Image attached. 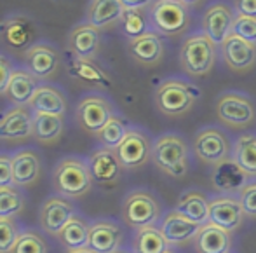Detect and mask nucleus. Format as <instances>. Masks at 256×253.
<instances>
[{
    "instance_id": "1",
    "label": "nucleus",
    "mask_w": 256,
    "mask_h": 253,
    "mask_svg": "<svg viewBox=\"0 0 256 253\" xmlns=\"http://www.w3.org/2000/svg\"><path fill=\"white\" fill-rule=\"evenodd\" d=\"M51 183L58 196H63L66 199L84 197L86 194L91 192L94 183L88 159L78 155H66L60 159L52 169Z\"/></svg>"
},
{
    "instance_id": "2",
    "label": "nucleus",
    "mask_w": 256,
    "mask_h": 253,
    "mask_svg": "<svg viewBox=\"0 0 256 253\" xmlns=\"http://www.w3.org/2000/svg\"><path fill=\"white\" fill-rule=\"evenodd\" d=\"M200 98V89L182 77H169L158 82L154 91L155 108L166 117H183Z\"/></svg>"
},
{
    "instance_id": "3",
    "label": "nucleus",
    "mask_w": 256,
    "mask_h": 253,
    "mask_svg": "<svg viewBox=\"0 0 256 253\" xmlns=\"http://www.w3.org/2000/svg\"><path fill=\"white\" fill-rule=\"evenodd\" d=\"M218 58V46L204 35L202 32H194L186 35L180 48V67L188 77H206L211 74Z\"/></svg>"
},
{
    "instance_id": "4",
    "label": "nucleus",
    "mask_w": 256,
    "mask_h": 253,
    "mask_svg": "<svg viewBox=\"0 0 256 253\" xmlns=\"http://www.w3.org/2000/svg\"><path fill=\"white\" fill-rule=\"evenodd\" d=\"M146 13L150 28L160 37L183 35L192 23V7L182 0H154Z\"/></svg>"
},
{
    "instance_id": "5",
    "label": "nucleus",
    "mask_w": 256,
    "mask_h": 253,
    "mask_svg": "<svg viewBox=\"0 0 256 253\" xmlns=\"http://www.w3.org/2000/svg\"><path fill=\"white\" fill-rule=\"evenodd\" d=\"M188 143L178 133H164L154 142V164L171 178H183L188 173Z\"/></svg>"
},
{
    "instance_id": "6",
    "label": "nucleus",
    "mask_w": 256,
    "mask_h": 253,
    "mask_svg": "<svg viewBox=\"0 0 256 253\" xmlns=\"http://www.w3.org/2000/svg\"><path fill=\"white\" fill-rule=\"evenodd\" d=\"M218 121L230 129H248L256 121V105L251 96L240 91H225L214 105Z\"/></svg>"
},
{
    "instance_id": "7",
    "label": "nucleus",
    "mask_w": 256,
    "mask_h": 253,
    "mask_svg": "<svg viewBox=\"0 0 256 253\" xmlns=\"http://www.w3.org/2000/svg\"><path fill=\"white\" fill-rule=\"evenodd\" d=\"M0 41L14 53H26L38 39V23L23 11H14L0 21Z\"/></svg>"
},
{
    "instance_id": "8",
    "label": "nucleus",
    "mask_w": 256,
    "mask_h": 253,
    "mask_svg": "<svg viewBox=\"0 0 256 253\" xmlns=\"http://www.w3.org/2000/svg\"><path fill=\"white\" fill-rule=\"evenodd\" d=\"M160 202L152 192L145 189L131 190L122 201L120 215L124 223L134 229H142L146 225H155L160 220Z\"/></svg>"
},
{
    "instance_id": "9",
    "label": "nucleus",
    "mask_w": 256,
    "mask_h": 253,
    "mask_svg": "<svg viewBox=\"0 0 256 253\" xmlns=\"http://www.w3.org/2000/svg\"><path fill=\"white\" fill-rule=\"evenodd\" d=\"M192 149L197 161L212 168L225 159L232 157L234 147L230 143L228 135L223 129L216 128V126H206L196 133Z\"/></svg>"
},
{
    "instance_id": "10",
    "label": "nucleus",
    "mask_w": 256,
    "mask_h": 253,
    "mask_svg": "<svg viewBox=\"0 0 256 253\" xmlns=\"http://www.w3.org/2000/svg\"><path fill=\"white\" fill-rule=\"evenodd\" d=\"M115 114L117 112L114 103L102 93H88L80 96L75 107V121L89 135H96Z\"/></svg>"
},
{
    "instance_id": "11",
    "label": "nucleus",
    "mask_w": 256,
    "mask_h": 253,
    "mask_svg": "<svg viewBox=\"0 0 256 253\" xmlns=\"http://www.w3.org/2000/svg\"><path fill=\"white\" fill-rule=\"evenodd\" d=\"M61 65V53L52 42L37 41L23 54V67L38 81H49L58 74Z\"/></svg>"
},
{
    "instance_id": "12",
    "label": "nucleus",
    "mask_w": 256,
    "mask_h": 253,
    "mask_svg": "<svg viewBox=\"0 0 256 253\" xmlns=\"http://www.w3.org/2000/svg\"><path fill=\"white\" fill-rule=\"evenodd\" d=\"M236 16V11L230 4L216 0L206 7L200 16V32L208 35L216 46H222L223 41L232 34Z\"/></svg>"
},
{
    "instance_id": "13",
    "label": "nucleus",
    "mask_w": 256,
    "mask_h": 253,
    "mask_svg": "<svg viewBox=\"0 0 256 253\" xmlns=\"http://www.w3.org/2000/svg\"><path fill=\"white\" fill-rule=\"evenodd\" d=\"M154 142L142 128H129L128 135L117 147V155L124 169H138L152 159Z\"/></svg>"
},
{
    "instance_id": "14",
    "label": "nucleus",
    "mask_w": 256,
    "mask_h": 253,
    "mask_svg": "<svg viewBox=\"0 0 256 253\" xmlns=\"http://www.w3.org/2000/svg\"><path fill=\"white\" fill-rule=\"evenodd\" d=\"M34 136V110L28 105H10L0 114V140L20 142Z\"/></svg>"
},
{
    "instance_id": "15",
    "label": "nucleus",
    "mask_w": 256,
    "mask_h": 253,
    "mask_svg": "<svg viewBox=\"0 0 256 253\" xmlns=\"http://www.w3.org/2000/svg\"><path fill=\"white\" fill-rule=\"evenodd\" d=\"M75 204L63 196H49L38 209V223L48 236L58 237L68 220L75 215Z\"/></svg>"
},
{
    "instance_id": "16",
    "label": "nucleus",
    "mask_w": 256,
    "mask_h": 253,
    "mask_svg": "<svg viewBox=\"0 0 256 253\" xmlns=\"http://www.w3.org/2000/svg\"><path fill=\"white\" fill-rule=\"evenodd\" d=\"M66 49L70 56L82 60H96L102 49V30L89 25L88 21L77 23L66 35Z\"/></svg>"
},
{
    "instance_id": "17",
    "label": "nucleus",
    "mask_w": 256,
    "mask_h": 253,
    "mask_svg": "<svg viewBox=\"0 0 256 253\" xmlns=\"http://www.w3.org/2000/svg\"><path fill=\"white\" fill-rule=\"evenodd\" d=\"M226 68L236 74H246L256 65V44L230 34L220 46Z\"/></svg>"
},
{
    "instance_id": "18",
    "label": "nucleus",
    "mask_w": 256,
    "mask_h": 253,
    "mask_svg": "<svg viewBox=\"0 0 256 253\" xmlns=\"http://www.w3.org/2000/svg\"><path fill=\"white\" fill-rule=\"evenodd\" d=\"M209 178H211L212 189L218 194H223V196L240 194V190L251 182L250 176L242 171V168L232 157L212 166Z\"/></svg>"
},
{
    "instance_id": "19",
    "label": "nucleus",
    "mask_w": 256,
    "mask_h": 253,
    "mask_svg": "<svg viewBox=\"0 0 256 253\" xmlns=\"http://www.w3.org/2000/svg\"><path fill=\"white\" fill-rule=\"evenodd\" d=\"M246 213L240 206L239 197L234 196H218L209 201V222L234 234L244 223Z\"/></svg>"
},
{
    "instance_id": "20",
    "label": "nucleus",
    "mask_w": 256,
    "mask_h": 253,
    "mask_svg": "<svg viewBox=\"0 0 256 253\" xmlns=\"http://www.w3.org/2000/svg\"><path fill=\"white\" fill-rule=\"evenodd\" d=\"M88 162L89 168H91L92 178L100 185H114V183H117L122 175V169H124L117 152L114 149H106V147H96L89 154Z\"/></svg>"
},
{
    "instance_id": "21",
    "label": "nucleus",
    "mask_w": 256,
    "mask_h": 253,
    "mask_svg": "<svg viewBox=\"0 0 256 253\" xmlns=\"http://www.w3.org/2000/svg\"><path fill=\"white\" fill-rule=\"evenodd\" d=\"M128 53L132 61L142 67H155L162 61L166 53L164 39L154 30L128 41Z\"/></svg>"
},
{
    "instance_id": "22",
    "label": "nucleus",
    "mask_w": 256,
    "mask_h": 253,
    "mask_svg": "<svg viewBox=\"0 0 256 253\" xmlns=\"http://www.w3.org/2000/svg\"><path fill=\"white\" fill-rule=\"evenodd\" d=\"M124 241V230L115 220L98 218L91 222L89 229L88 246L96 253H114L120 250V244Z\"/></svg>"
},
{
    "instance_id": "23",
    "label": "nucleus",
    "mask_w": 256,
    "mask_h": 253,
    "mask_svg": "<svg viewBox=\"0 0 256 253\" xmlns=\"http://www.w3.org/2000/svg\"><path fill=\"white\" fill-rule=\"evenodd\" d=\"M158 229H160L164 239L169 243V246H178V244H185L192 241L199 232L200 225L183 216L176 209H171L166 213L164 218H160Z\"/></svg>"
},
{
    "instance_id": "24",
    "label": "nucleus",
    "mask_w": 256,
    "mask_h": 253,
    "mask_svg": "<svg viewBox=\"0 0 256 253\" xmlns=\"http://www.w3.org/2000/svg\"><path fill=\"white\" fill-rule=\"evenodd\" d=\"M12 178L14 185L24 189V187H32L37 183L38 176H40L42 162L40 155L34 149H20L12 155Z\"/></svg>"
},
{
    "instance_id": "25",
    "label": "nucleus",
    "mask_w": 256,
    "mask_h": 253,
    "mask_svg": "<svg viewBox=\"0 0 256 253\" xmlns=\"http://www.w3.org/2000/svg\"><path fill=\"white\" fill-rule=\"evenodd\" d=\"M126 7L122 0H89L86 21L98 30H108L120 23Z\"/></svg>"
},
{
    "instance_id": "26",
    "label": "nucleus",
    "mask_w": 256,
    "mask_h": 253,
    "mask_svg": "<svg viewBox=\"0 0 256 253\" xmlns=\"http://www.w3.org/2000/svg\"><path fill=\"white\" fill-rule=\"evenodd\" d=\"M28 107L34 112H42V114H54V115H63L66 114L68 100L66 93L56 84H49L44 82L37 88L35 95L32 96Z\"/></svg>"
},
{
    "instance_id": "27",
    "label": "nucleus",
    "mask_w": 256,
    "mask_h": 253,
    "mask_svg": "<svg viewBox=\"0 0 256 253\" xmlns=\"http://www.w3.org/2000/svg\"><path fill=\"white\" fill-rule=\"evenodd\" d=\"M194 248L197 253H228L232 248V234L208 222L200 225L197 236L194 237Z\"/></svg>"
},
{
    "instance_id": "28",
    "label": "nucleus",
    "mask_w": 256,
    "mask_h": 253,
    "mask_svg": "<svg viewBox=\"0 0 256 253\" xmlns=\"http://www.w3.org/2000/svg\"><path fill=\"white\" fill-rule=\"evenodd\" d=\"M38 86L40 81L34 74H30L24 67H16L7 84L6 98L10 101V105H28Z\"/></svg>"
},
{
    "instance_id": "29",
    "label": "nucleus",
    "mask_w": 256,
    "mask_h": 253,
    "mask_svg": "<svg viewBox=\"0 0 256 253\" xmlns=\"http://www.w3.org/2000/svg\"><path fill=\"white\" fill-rule=\"evenodd\" d=\"M68 75L75 81L86 82V84H92L96 88H110L112 81L110 75L96 63V60H82V58L70 56L66 63Z\"/></svg>"
},
{
    "instance_id": "30",
    "label": "nucleus",
    "mask_w": 256,
    "mask_h": 253,
    "mask_svg": "<svg viewBox=\"0 0 256 253\" xmlns=\"http://www.w3.org/2000/svg\"><path fill=\"white\" fill-rule=\"evenodd\" d=\"M64 133V117L34 112V138L42 145H54Z\"/></svg>"
},
{
    "instance_id": "31",
    "label": "nucleus",
    "mask_w": 256,
    "mask_h": 253,
    "mask_svg": "<svg viewBox=\"0 0 256 253\" xmlns=\"http://www.w3.org/2000/svg\"><path fill=\"white\" fill-rule=\"evenodd\" d=\"M174 209L188 220L199 223V225H204V223L209 222V199L200 190L192 189L183 192L178 202H176Z\"/></svg>"
},
{
    "instance_id": "32",
    "label": "nucleus",
    "mask_w": 256,
    "mask_h": 253,
    "mask_svg": "<svg viewBox=\"0 0 256 253\" xmlns=\"http://www.w3.org/2000/svg\"><path fill=\"white\" fill-rule=\"evenodd\" d=\"M89 229L91 223L84 218L82 215L75 213L66 225L61 229L56 239L63 244L66 250H78V248H86L89 241Z\"/></svg>"
},
{
    "instance_id": "33",
    "label": "nucleus",
    "mask_w": 256,
    "mask_h": 253,
    "mask_svg": "<svg viewBox=\"0 0 256 253\" xmlns=\"http://www.w3.org/2000/svg\"><path fill=\"white\" fill-rule=\"evenodd\" d=\"M232 159L242 168L250 178H256V135L242 133L236 138Z\"/></svg>"
},
{
    "instance_id": "34",
    "label": "nucleus",
    "mask_w": 256,
    "mask_h": 253,
    "mask_svg": "<svg viewBox=\"0 0 256 253\" xmlns=\"http://www.w3.org/2000/svg\"><path fill=\"white\" fill-rule=\"evenodd\" d=\"M169 243L164 239L157 225H146L134 230L132 236V253H166Z\"/></svg>"
},
{
    "instance_id": "35",
    "label": "nucleus",
    "mask_w": 256,
    "mask_h": 253,
    "mask_svg": "<svg viewBox=\"0 0 256 253\" xmlns=\"http://www.w3.org/2000/svg\"><path fill=\"white\" fill-rule=\"evenodd\" d=\"M129 128H131V126L128 124V121H126L122 115L115 114L114 117H110V121L96 133L94 138L98 140L100 147H106V149L117 150V147L120 145L124 136L128 135Z\"/></svg>"
},
{
    "instance_id": "36",
    "label": "nucleus",
    "mask_w": 256,
    "mask_h": 253,
    "mask_svg": "<svg viewBox=\"0 0 256 253\" xmlns=\"http://www.w3.org/2000/svg\"><path fill=\"white\" fill-rule=\"evenodd\" d=\"M118 28H120V34L128 41L136 39L140 35L146 34L148 30H152L146 9H126L124 14H122L120 23H118Z\"/></svg>"
},
{
    "instance_id": "37",
    "label": "nucleus",
    "mask_w": 256,
    "mask_h": 253,
    "mask_svg": "<svg viewBox=\"0 0 256 253\" xmlns=\"http://www.w3.org/2000/svg\"><path fill=\"white\" fill-rule=\"evenodd\" d=\"M24 204H26V199L20 187H0V216L16 218L18 215L23 213Z\"/></svg>"
},
{
    "instance_id": "38",
    "label": "nucleus",
    "mask_w": 256,
    "mask_h": 253,
    "mask_svg": "<svg viewBox=\"0 0 256 253\" xmlns=\"http://www.w3.org/2000/svg\"><path fill=\"white\" fill-rule=\"evenodd\" d=\"M10 253H49V246L37 230L23 229Z\"/></svg>"
},
{
    "instance_id": "39",
    "label": "nucleus",
    "mask_w": 256,
    "mask_h": 253,
    "mask_svg": "<svg viewBox=\"0 0 256 253\" xmlns=\"http://www.w3.org/2000/svg\"><path fill=\"white\" fill-rule=\"evenodd\" d=\"M20 234L21 229L18 225L16 218L0 216V253H10Z\"/></svg>"
},
{
    "instance_id": "40",
    "label": "nucleus",
    "mask_w": 256,
    "mask_h": 253,
    "mask_svg": "<svg viewBox=\"0 0 256 253\" xmlns=\"http://www.w3.org/2000/svg\"><path fill=\"white\" fill-rule=\"evenodd\" d=\"M232 34L244 39V41L256 44V18L237 14L236 21H234V27H232Z\"/></svg>"
},
{
    "instance_id": "41",
    "label": "nucleus",
    "mask_w": 256,
    "mask_h": 253,
    "mask_svg": "<svg viewBox=\"0 0 256 253\" xmlns=\"http://www.w3.org/2000/svg\"><path fill=\"white\" fill-rule=\"evenodd\" d=\"M239 201L246 216L256 218V180H251L239 194Z\"/></svg>"
},
{
    "instance_id": "42",
    "label": "nucleus",
    "mask_w": 256,
    "mask_h": 253,
    "mask_svg": "<svg viewBox=\"0 0 256 253\" xmlns=\"http://www.w3.org/2000/svg\"><path fill=\"white\" fill-rule=\"evenodd\" d=\"M14 68H16V65H14L12 58L0 53V96H6L7 84H9V79L12 75Z\"/></svg>"
},
{
    "instance_id": "43",
    "label": "nucleus",
    "mask_w": 256,
    "mask_h": 253,
    "mask_svg": "<svg viewBox=\"0 0 256 253\" xmlns=\"http://www.w3.org/2000/svg\"><path fill=\"white\" fill-rule=\"evenodd\" d=\"M14 185L12 178V157L6 152H0V187Z\"/></svg>"
},
{
    "instance_id": "44",
    "label": "nucleus",
    "mask_w": 256,
    "mask_h": 253,
    "mask_svg": "<svg viewBox=\"0 0 256 253\" xmlns=\"http://www.w3.org/2000/svg\"><path fill=\"white\" fill-rule=\"evenodd\" d=\"M232 7L236 14L256 18V0H232Z\"/></svg>"
},
{
    "instance_id": "45",
    "label": "nucleus",
    "mask_w": 256,
    "mask_h": 253,
    "mask_svg": "<svg viewBox=\"0 0 256 253\" xmlns=\"http://www.w3.org/2000/svg\"><path fill=\"white\" fill-rule=\"evenodd\" d=\"M154 0H122L126 9H148Z\"/></svg>"
},
{
    "instance_id": "46",
    "label": "nucleus",
    "mask_w": 256,
    "mask_h": 253,
    "mask_svg": "<svg viewBox=\"0 0 256 253\" xmlns=\"http://www.w3.org/2000/svg\"><path fill=\"white\" fill-rule=\"evenodd\" d=\"M64 253H96V251L91 250L89 246H86V248H78V250H66Z\"/></svg>"
},
{
    "instance_id": "47",
    "label": "nucleus",
    "mask_w": 256,
    "mask_h": 253,
    "mask_svg": "<svg viewBox=\"0 0 256 253\" xmlns=\"http://www.w3.org/2000/svg\"><path fill=\"white\" fill-rule=\"evenodd\" d=\"M182 2H185L186 6H190V7H199L204 0H182Z\"/></svg>"
},
{
    "instance_id": "48",
    "label": "nucleus",
    "mask_w": 256,
    "mask_h": 253,
    "mask_svg": "<svg viewBox=\"0 0 256 253\" xmlns=\"http://www.w3.org/2000/svg\"><path fill=\"white\" fill-rule=\"evenodd\" d=\"M114 253H131V251H128V250H117V251H114Z\"/></svg>"
},
{
    "instance_id": "49",
    "label": "nucleus",
    "mask_w": 256,
    "mask_h": 253,
    "mask_svg": "<svg viewBox=\"0 0 256 253\" xmlns=\"http://www.w3.org/2000/svg\"><path fill=\"white\" fill-rule=\"evenodd\" d=\"M166 253H174V251H172V250H168V251H166Z\"/></svg>"
}]
</instances>
